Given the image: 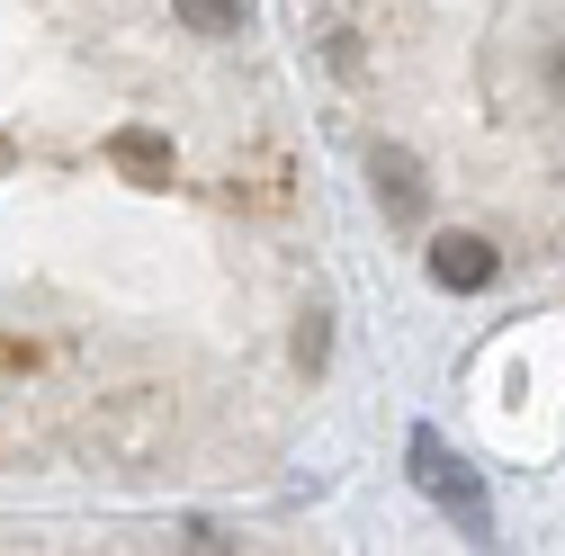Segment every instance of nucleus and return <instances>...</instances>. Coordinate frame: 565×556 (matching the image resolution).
<instances>
[{
  "label": "nucleus",
  "mask_w": 565,
  "mask_h": 556,
  "mask_svg": "<svg viewBox=\"0 0 565 556\" xmlns=\"http://www.w3.org/2000/svg\"><path fill=\"white\" fill-rule=\"evenodd\" d=\"M413 484H422V494H431V503H440L476 547L493 538V503H484V484L449 458V440H440V431H413Z\"/></svg>",
  "instance_id": "nucleus-1"
},
{
  "label": "nucleus",
  "mask_w": 565,
  "mask_h": 556,
  "mask_svg": "<svg viewBox=\"0 0 565 556\" xmlns=\"http://www.w3.org/2000/svg\"><path fill=\"white\" fill-rule=\"evenodd\" d=\"M377 206H386V216L395 225H422V216H431V180H422V162L404 153V145H377Z\"/></svg>",
  "instance_id": "nucleus-2"
},
{
  "label": "nucleus",
  "mask_w": 565,
  "mask_h": 556,
  "mask_svg": "<svg viewBox=\"0 0 565 556\" xmlns=\"http://www.w3.org/2000/svg\"><path fill=\"white\" fill-rule=\"evenodd\" d=\"M493 269H503V252H493L484 234H440L431 243V278L449 297H476V288H493Z\"/></svg>",
  "instance_id": "nucleus-3"
},
{
  "label": "nucleus",
  "mask_w": 565,
  "mask_h": 556,
  "mask_svg": "<svg viewBox=\"0 0 565 556\" xmlns=\"http://www.w3.org/2000/svg\"><path fill=\"white\" fill-rule=\"evenodd\" d=\"M108 162H117L135 189H171V171H180V162H171V145H162L153 126H126V135H108Z\"/></svg>",
  "instance_id": "nucleus-4"
},
{
  "label": "nucleus",
  "mask_w": 565,
  "mask_h": 556,
  "mask_svg": "<svg viewBox=\"0 0 565 556\" xmlns=\"http://www.w3.org/2000/svg\"><path fill=\"white\" fill-rule=\"evenodd\" d=\"M234 197H252V206H288V197H297V189H288V162H278V153L234 162Z\"/></svg>",
  "instance_id": "nucleus-5"
},
{
  "label": "nucleus",
  "mask_w": 565,
  "mask_h": 556,
  "mask_svg": "<svg viewBox=\"0 0 565 556\" xmlns=\"http://www.w3.org/2000/svg\"><path fill=\"white\" fill-rule=\"evenodd\" d=\"M171 10L189 19V36H234L243 28V0H171Z\"/></svg>",
  "instance_id": "nucleus-6"
},
{
  "label": "nucleus",
  "mask_w": 565,
  "mask_h": 556,
  "mask_svg": "<svg viewBox=\"0 0 565 556\" xmlns=\"http://www.w3.org/2000/svg\"><path fill=\"white\" fill-rule=\"evenodd\" d=\"M323 360H332V314H323V306H315V314H297V368H306V377H315V368H323Z\"/></svg>",
  "instance_id": "nucleus-7"
},
{
  "label": "nucleus",
  "mask_w": 565,
  "mask_h": 556,
  "mask_svg": "<svg viewBox=\"0 0 565 556\" xmlns=\"http://www.w3.org/2000/svg\"><path fill=\"white\" fill-rule=\"evenodd\" d=\"M547 82H556V99H565V45H556V54H547Z\"/></svg>",
  "instance_id": "nucleus-8"
},
{
  "label": "nucleus",
  "mask_w": 565,
  "mask_h": 556,
  "mask_svg": "<svg viewBox=\"0 0 565 556\" xmlns=\"http://www.w3.org/2000/svg\"><path fill=\"white\" fill-rule=\"evenodd\" d=\"M0 180H10V135H0Z\"/></svg>",
  "instance_id": "nucleus-9"
}]
</instances>
